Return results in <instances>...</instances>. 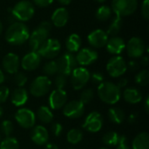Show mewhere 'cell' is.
Segmentation results:
<instances>
[{"instance_id":"cell-36","label":"cell","mask_w":149,"mask_h":149,"mask_svg":"<svg viewBox=\"0 0 149 149\" xmlns=\"http://www.w3.org/2000/svg\"><path fill=\"white\" fill-rule=\"evenodd\" d=\"M94 98V92L93 89L91 88H86V89H84L81 93H80V101L86 105V104H88L90 103L93 99Z\"/></svg>"},{"instance_id":"cell-58","label":"cell","mask_w":149,"mask_h":149,"mask_svg":"<svg viewBox=\"0 0 149 149\" xmlns=\"http://www.w3.org/2000/svg\"><path fill=\"white\" fill-rule=\"evenodd\" d=\"M0 140H1V134H0Z\"/></svg>"},{"instance_id":"cell-41","label":"cell","mask_w":149,"mask_h":149,"mask_svg":"<svg viewBox=\"0 0 149 149\" xmlns=\"http://www.w3.org/2000/svg\"><path fill=\"white\" fill-rule=\"evenodd\" d=\"M52 133L55 137H58L63 133V126L59 122H53L51 127Z\"/></svg>"},{"instance_id":"cell-45","label":"cell","mask_w":149,"mask_h":149,"mask_svg":"<svg viewBox=\"0 0 149 149\" xmlns=\"http://www.w3.org/2000/svg\"><path fill=\"white\" fill-rule=\"evenodd\" d=\"M33 2L38 7H47L53 3V0H33Z\"/></svg>"},{"instance_id":"cell-47","label":"cell","mask_w":149,"mask_h":149,"mask_svg":"<svg viewBox=\"0 0 149 149\" xmlns=\"http://www.w3.org/2000/svg\"><path fill=\"white\" fill-rule=\"evenodd\" d=\"M127 84H128V80H127V79H126V78H121V79H119V81H118V83L116 84L118 86H119V88H124V87H126L127 86Z\"/></svg>"},{"instance_id":"cell-4","label":"cell","mask_w":149,"mask_h":149,"mask_svg":"<svg viewBox=\"0 0 149 149\" xmlns=\"http://www.w3.org/2000/svg\"><path fill=\"white\" fill-rule=\"evenodd\" d=\"M11 12L17 21L18 20L20 22H25L30 20L33 17L35 13V9L33 4L30 1L22 0L17 2L14 5Z\"/></svg>"},{"instance_id":"cell-26","label":"cell","mask_w":149,"mask_h":149,"mask_svg":"<svg viewBox=\"0 0 149 149\" xmlns=\"http://www.w3.org/2000/svg\"><path fill=\"white\" fill-rule=\"evenodd\" d=\"M132 149H149V134L147 132L136 135L132 142Z\"/></svg>"},{"instance_id":"cell-49","label":"cell","mask_w":149,"mask_h":149,"mask_svg":"<svg viewBox=\"0 0 149 149\" xmlns=\"http://www.w3.org/2000/svg\"><path fill=\"white\" fill-rule=\"evenodd\" d=\"M141 63L143 66H148L149 64V58L148 56H142L141 59Z\"/></svg>"},{"instance_id":"cell-37","label":"cell","mask_w":149,"mask_h":149,"mask_svg":"<svg viewBox=\"0 0 149 149\" xmlns=\"http://www.w3.org/2000/svg\"><path fill=\"white\" fill-rule=\"evenodd\" d=\"M0 129H1L2 134L3 135H5L6 137H8L12 134L14 127H13V124L10 120H5L2 121V123L0 125Z\"/></svg>"},{"instance_id":"cell-11","label":"cell","mask_w":149,"mask_h":149,"mask_svg":"<svg viewBox=\"0 0 149 149\" xmlns=\"http://www.w3.org/2000/svg\"><path fill=\"white\" fill-rule=\"evenodd\" d=\"M17 124L25 129L32 128L36 122V114L30 109L23 107L18 109L14 115Z\"/></svg>"},{"instance_id":"cell-29","label":"cell","mask_w":149,"mask_h":149,"mask_svg":"<svg viewBox=\"0 0 149 149\" xmlns=\"http://www.w3.org/2000/svg\"><path fill=\"white\" fill-rule=\"evenodd\" d=\"M120 136L117 132L110 131L106 133L102 137L103 143L107 147H116L120 140Z\"/></svg>"},{"instance_id":"cell-40","label":"cell","mask_w":149,"mask_h":149,"mask_svg":"<svg viewBox=\"0 0 149 149\" xmlns=\"http://www.w3.org/2000/svg\"><path fill=\"white\" fill-rule=\"evenodd\" d=\"M104 79H105V78H104L103 73H101L100 72H94L92 74H90V80L93 84L100 85L102 82H104Z\"/></svg>"},{"instance_id":"cell-9","label":"cell","mask_w":149,"mask_h":149,"mask_svg":"<svg viewBox=\"0 0 149 149\" xmlns=\"http://www.w3.org/2000/svg\"><path fill=\"white\" fill-rule=\"evenodd\" d=\"M89 71L83 66L76 67L71 73V83L74 90L83 89L90 80Z\"/></svg>"},{"instance_id":"cell-56","label":"cell","mask_w":149,"mask_h":149,"mask_svg":"<svg viewBox=\"0 0 149 149\" xmlns=\"http://www.w3.org/2000/svg\"><path fill=\"white\" fill-rule=\"evenodd\" d=\"M94 1H96V2H98V3H104L106 0H94Z\"/></svg>"},{"instance_id":"cell-6","label":"cell","mask_w":149,"mask_h":149,"mask_svg":"<svg viewBox=\"0 0 149 149\" xmlns=\"http://www.w3.org/2000/svg\"><path fill=\"white\" fill-rule=\"evenodd\" d=\"M52 86V81L47 76H38L31 84L30 93L36 98H40L46 95Z\"/></svg>"},{"instance_id":"cell-57","label":"cell","mask_w":149,"mask_h":149,"mask_svg":"<svg viewBox=\"0 0 149 149\" xmlns=\"http://www.w3.org/2000/svg\"><path fill=\"white\" fill-rule=\"evenodd\" d=\"M99 149H108L107 148H99Z\"/></svg>"},{"instance_id":"cell-14","label":"cell","mask_w":149,"mask_h":149,"mask_svg":"<svg viewBox=\"0 0 149 149\" xmlns=\"http://www.w3.org/2000/svg\"><path fill=\"white\" fill-rule=\"evenodd\" d=\"M127 54L132 58H141L145 52V44L143 40L138 37H134L129 39L127 45H126Z\"/></svg>"},{"instance_id":"cell-48","label":"cell","mask_w":149,"mask_h":149,"mask_svg":"<svg viewBox=\"0 0 149 149\" xmlns=\"http://www.w3.org/2000/svg\"><path fill=\"white\" fill-rule=\"evenodd\" d=\"M128 122L129 123H135L137 120V114L136 113H132L128 116Z\"/></svg>"},{"instance_id":"cell-33","label":"cell","mask_w":149,"mask_h":149,"mask_svg":"<svg viewBox=\"0 0 149 149\" xmlns=\"http://www.w3.org/2000/svg\"><path fill=\"white\" fill-rule=\"evenodd\" d=\"M0 149H19L18 141L11 136L5 137L0 141Z\"/></svg>"},{"instance_id":"cell-35","label":"cell","mask_w":149,"mask_h":149,"mask_svg":"<svg viewBox=\"0 0 149 149\" xmlns=\"http://www.w3.org/2000/svg\"><path fill=\"white\" fill-rule=\"evenodd\" d=\"M134 80L139 86H147L149 82V72L146 69L139 72L135 75Z\"/></svg>"},{"instance_id":"cell-7","label":"cell","mask_w":149,"mask_h":149,"mask_svg":"<svg viewBox=\"0 0 149 149\" xmlns=\"http://www.w3.org/2000/svg\"><path fill=\"white\" fill-rule=\"evenodd\" d=\"M57 61L58 73L64 74L66 77L70 76L72 71L78 67V63L76 60L75 56L73 53L71 52H65L63 55H61Z\"/></svg>"},{"instance_id":"cell-21","label":"cell","mask_w":149,"mask_h":149,"mask_svg":"<svg viewBox=\"0 0 149 149\" xmlns=\"http://www.w3.org/2000/svg\"><path fill=\"white\" fill-rule=\"evenodd\" d=\"M106 47L107 51L109 53L118 56L126 49V43L123 38L117 36H113L107 40Z\"/></svg>"},{"instance_id":"cell-43","label":"cell","mask_w":149,"mask_h":149,"mask_svg":"<svg viewBox=\"0 0 149 149\" xmlns=\"http://www.w3.org/2000/svg\"><path fill=\"white\" fill-rule=\"evenodd\" d=\"M141 15L145 20L149 19V0H144L141 4Z\"/></svg>"},{"instance_id":"cell-12","label":"cell","mask_w":149,"mask_h":149,"mask_svg":"<svg viewBox=\"0 0 149 149\" xmlns=\"http://www.w3.org/2000/svg\"><path fill=\"white\" fill-rule=\"evenodd\" d=\"M103 117L99 112H92L86 117L82 127L89 133H98L103 126Z\"/></svg>"},{"instance_id":"cell-18","label":"cell","mask_w":149,"mask_h":149,"mask_svg":"<svg viewBox=\"0 0 149 149\" xmlns=\"http://www.w3.org/2000/svg\"><path fill=\"white\" fill-rule=\"evenodd\" d=\"M88 43L93 48H102L106 46L107 40H108V35L107 32L103 30L97 29L89 33L87 37Z\"/></svg>"},{"instance_id":"cell-28","label":"cell","mask_w":149,"mask_h":149,"mask_svg":"<svg viewBox=\"0 0 149 149\" xmlns=\"http://www.w3.org/2000/svg\"><path fill=\"white\" fill-rule=\"evenodd\" d=\"M37 117L43 124H49L53 120V113L52 109L46 106H41L37 111Z\"/></svg>"},{"instance_id":"cell-19","label":"cell","mask_w":149,"mask_h":149,"mask_svg":"<svg viewBox=\"0 0 149 149\" xmlns=\"http://www.w3.org/2000/svg\"><path fill=\"white\" fill-rule=\"evenodd\" d=\"M2 65L3 70L9 74H15L18 72L20 66V60L17 54L9 52L7 53L2 61Z\"/></svg>"},{"instance_id":"cell-42","label":"cell","mask_w":149,"mask_h":149,"mask_svg":"<svg viewBox=\"0 0 149 149\" xmlns=\"http://www.w3.org/2000/svg\"><path fill=\"white\" fill-rule=\"evenodd\" d=\"M10 96V89L5 86H0V104L4 103Z\"/></svg>"},{"instance_id":"cell-54","label":"cell","mask_w":149,"mask_h":149,"mask_svg":"<svg viewBox=\"0 0 149 149\" xmlns=\"http://www.w3.org/2000/svg\"><path fill=\"white\" fill-rule=\"evenodd\" d=\"M3 114V107L0 106V119L2 118Z\"/></svg>"},{"instance_id":"cell-24","label":"cell","mask_w":149,"mask_h":149,"mask_svg":"<svg viewBox=\"0 0 149 149\" xmlns=\"http://www.w3.org/2000/svg\"><path fill=\"white\" fill-rule=\"evenodd\" d=\"M123 98L126 102L134 105L138 104L142 100V93L141 92L134 87L126 88L123 92Z\"/></svg>"},{"instance_id":"cell-30","label":"cell","mask_w":149,"mask_h":149,"mask_svg":"<svg viewBox=\"0 0 149 149\" xmlns=\"http://www.w3.org/2000/svg\"><path fill=\"white\" fill-rule=\"evenodd\" d=\"M122 24H123V21H122V17L116 16L115 18L113 19V21L111 22L107 31H106L107 35L110 36H116L121 30L122 28Z\"/></svg>"},{"instance_id":"cell-38","label":"cell","mask_w":149,"mask_h":149,"mask_svg":"<svg viewBox=\"0 0 149 149\" xmlns=\"http://www.w3.org/2000/svg\"><path fill=\"white\" fill-rule=\"evenodd\" d=\"M14 83L18 86V87H22L24 86L26 82H27V77L24 72H17L14 74V78H13Z\"/></svg>"},{"instance_id":"cell-1","label":"cell","mask_w":149,"mask_h":149,"mask_svg":"<svg viewBox=\"0 0 149 149\" xmlns=\"http://www.w3.org/2000/svg\"><path fill=\"white\" fill-rule=\"evenodd\" d=\"M30 37L28 27L23 22L11 24L5 32V40L12 45H21L25 43Z\"/></svg>"},{"instance_id":"cell-34","label":"cell","mask_w":149,"mask_h":149,"mask_svg":"<svg viewBox=\"0 0 149 149\" xmlns=\"http://www.w3.org/2000/svg\"><path fill=\"white\" fill-rule=\"evenodd\" d=\"M43 72H44L45 74L47 75V76H53V75H56V74L58 72L57 61H55V60H51V61L46 62V63L45 64V65L43 66Z\"/></svg>"},{"instance_id":"cell-16","label":"cell","mask_w":149,"mask_h":149,"mask_svg":"<svg viewBox=\"0 0 149 149\" xmlns=\"http://www.w3.org/2000/svg\"><path fill=\"white\" fill-rule=\"evenodd\" d=\"M75 58L78 65H80L84 67L93 64L98 59L99 54L92 48H83L79 50Z\"/></svg>"},{"instance_id":"cell-13","label":"cell","mask_w":149,"mask_h":149,"mask_svg":"<svg viewBox=\"0 0 149 149\" xmlns=\"http://www.w3.org/2000/svg\"><path fill=\"white\" fill-rule=\"evenodd\" d=\"M85 113V105L80 100L66 102L63 107V114L69 119H79Z\"/></svg>"},{"instance_id":"cell-32","label":"cell","mask_w":149,"mask_h":149,"mask_svg":"<svg viewBox=\"0 0 149 149\" xmlns=\"http://www.w3.org/2000/svg\"><path fill=\"white\" fill-rule=\"evenodd\" d=\"M112 14V9L107 5H102L96 10V18L100 21H107L110 18Z\"/></svg>"},{"instance_id":"cell-2","label":"cell","mask_w":149,"mask_h":149,"mask_svg":"<svg viewBox=\"0 0 149 149\" xmlns=\"http://www.w3.org/2000/svg\"><path fill=\"white\" fill-rule=\"evenodd\" d=\"M97 93L100 100L108 105H114L120 100L121 91L119 86L110 81H104L99 85Z\"/></svg>"},{"instance_id":"cell-15","label":"cell","mask_w":149,"mask_h":149,"mask_svg":"<svg viewBox=\"0 0 149 149\" xmlns=\"http://www.w3.org/2000/svg\"><path fill=\"white\" fill-rule=\"evenodd\" d=\"M67 102V93L64 89L53 90L48 98L49 107L52 110L63 108Z\"/></svg>"},{"instance_id":"cell-8","label":"cell","mask_w":149,"mask_h":149,"mask_svg":"<svg viewBox=\"0 0 149 149\" xmlns=\"http://www.w3.org/2000/svg\"><path fill=\"white\" fill-rule=\"evenodd\" d=\"M61 49V45L59 41L56 38H47L43 45L38 50V53L40 57L52 59L56 58Z\"/></svg>"},{"instance_id":"cell-53","label":"cell","mask_w":149,"mask_h":149,"mask_svg":"<svg viewBox=\"0 0 149 149\" xmlns=\"http://www.w3.org/2000/svg\"><path fill=\"white\" fill-rule=\"evenodd\" d=\"M3 81H4V74H3V71L0 69V86L3 83Z\"/></svg>"},{"instance_id":"cell-51","label":"cell","mask_w":149,"mask_h":149,"mask_svg":"<svg viewBox=\"0 0 149 149\" xmlns=\"http://www.w3.org/2000/svg\"><path fill=\"white\" fill-rule=\"evenodd\" d=\"M144 107H145V111L147 113H149V96L148 95L145 99V103H144Z\"/></svg>"},{"instance_id":"cell-46","label":"cell","mask_w":149,"mask_h":149,"mask_svg":"<svg viewBox=\"0 0 149 149\" xmlns=\"http://www.w3.org/2000/svg\"><path fill=\"white\" fill-rule=\"evenodd\" d=\"M127 68L132 71V72H135L139 69L140 65H139V63L135 60H130L127 64Z\"/></svg>"},{"instance_id":"cell-59","label":"cell","mask_w":149,"mask_h":149,"mask_svg":"<svg viewBox=\"0 0 149 149\" xmlns=\"http://www.w3.org/2000/svg\"><path fill=\"white\" fill-rule=\"evenodd\" d=\"M69 149H72V148H69Z\"/></svg>"},{"instance_id":"cell-3","label":"cell","mask_w":149,"mask_h":149,"mask_svg":"<svg viewBox=\"0 0 149 149\" xmlns=\"http://www.w3.org/2000/svg\"><path fill=\"white\" fill-rule=\"evenodd\" d=\"M51 29H52L51 24L47 21H44L31 32L28 39L29 45L31 51L38 52L39 47L48 38Z\"/></svg>"},{"instance_id":"cell-23","label":"cell","mask_w":149,"mask_h":149,"mask_svg":"<svg viewBox=\"0 0 149 149\" xmlns=\"http://www.w3.org/2000/svg\"><path fill=\"white\" fill-rule=\"evenodd\" d=\"M28 98L29 95L27 91L23 87H18L12 92L10 95V101L15 107H18L24 106L27 102Z\"/></svg>"},{"instance_id":"cell-20","label":"cell","mask_w":149,"mask_h":149,"mask_svg":"<svg viewBox=\"0 0 149 149\" xmlns=\"http://www.w3.org/2000/svg\"><path fill=\"white\" fill-rule=\"evenodd\" d=\"M31 139L38 146H45L49 141V133L45 127L38 125L31 129Z\"/></svg>"},{"instance_id":"cell-52","label":"cell","mask_w":149,"mask_h":149,"mask_svg":"<svg viewBox=\"0 0 149 149\" xmlns=\"http://www.w3.org/2000/svg\"><path fill=\"white\" fill-rule=\"evenodd\" d=\"M72 0H58V2L61 4V5H68L71 3Z\"/></svg>"},{"instance_id":"cell-22","label":"cell","mask_w":149,"mask_h":149,"mask_svg":"<svg viewBox=\"0 0 149 149\" xmlns=\"http://www.w3.org/2000/svg\"><path fill=\"white\" fill-rule=\"evenodd\" d=\"M69 19V13L68 10L64 8L60 7L54 10V12L52 15V22L56 27H63L65 26Z\"/></svg>"},{"instance_id":"cell-44","label":"cell","mask_w":149,"mask_h":149,"mask_svg":"<svg viewBox=\"0 0 149 149\" xmlns=\"http://www.w3.org/2000/svg\"><path fill=\"white\" fill-rule=\"evenodd\" d=\"M116 147H117L116 149H131L130 147H129V145H128L127 137L124 136V135H121L120 136V142H119V144Z\"/></svg>"},{"instance_id":"cell-5","label":"cell","mask_w":149,"mask_h":149,"mask_svg":"<svg viewBox=\"0 0 149 149\" xmlns=\"http://www.w3.org/2000/svg\"><path fill=\"white\" fill-rule=\"evenodd\" d=\"M137 0H113L112 10L114 11L116 16L127 17L132 15L137 9Z\"/></svg>"},{"instance_id":"cell-10","label":"cell","mask_w":149,"mask_h":149,"mask_svg":"<svg viewBox=\"0 0 149 149\" xmlns=\"http://www.w3.org/2000/svg\"><path fill=\"white\" fill-rule=\"evenodd\" d=\"M127 70V62L120 56L112 57L107 64V71L113 78L121 77Z\"/></svg>"},{"instance_id":"cell-27","label":"cell","mask_w":149,"mask_h":149,"mask_svg":"<svg viewBox=\"0 0 149 149\" xmlns=\"http://www.w3.org/2000/svg\"><path fill=\"white\" fill-rule=\"evenodd\" d=\"M107 115H108L109 120L112 123H114L117 125L123 123V121L125 120V118H126L124 111L122 109H120V107H111L108 110Z\"/></svg>"},{"instance_id":"cell-25","label":"cell","mask_w":149,"mask_h":149,"mask_svg":"<svg viewBox=\"0 0 149 149\" xmlns=\"http://www.w3.org/2000/svg\"><path fill=\"white\" fill-rule=\"evenodd\" d=\"M65 46H66L68 52H71V53L78 52L81 46L80 37L76 33H72L69 35L65 40Z\"/></svg>"},{"instance_id":"cell-31","label":"cell","mask_w":149,"mask_h":149,"mask_svg":"<svg viewBox=\"0 0 149 149\" xmlns=\"http://www.w3.org/2000/svg\"><path fill=\"white\" fill-rule=\"evenodd\" d=\"M83 139V133L78 128H72L68 131L66 135V140L70 144L76 145L79 143Z\"/></svg>"},{"instance_id":"cell-39","label":"cell","mask_w":149,"mask_h":149,"mask_svg":"<svg viewBox=\"0 0 149 149\" xmlns=\"http://www.w3.org/2000/svg\"><path fill=\"white\" fill-rule=\"evenodd\" d=\"M54 84H55L56 89H64V87L67 84V77L64 74L58 72L54 80Z\"/></svg>"},{"instance_id":"cell-17","label":"cell","mask_w":149,"mask_h":149,"mask_svg":"<svg viewBox=\"0 0 149 149\" xmlns=\"http://www.w3.org/2000/svg\"><path fill=\"white\" fill-rule=\"evenodd\" d=\"M41 62V57L37 52H30L27 54H25L22 60L20 61V65L24 71H34L36 70Z\"/></svg>"},{"instance_id":"cell-55","label":"cell","mask_w":149,"mask_h":149,"mask_svg":"<svg viewBox=\"0 0 149 149\" xmlns=\"http://www.w3.org/2000/svg\"><path fill=\"white\" fill-rule=\"evenodd\" d=\"M2 31H3V24H2V22L0 21V35H1Z\"/></svg>"},{"instance_id":"cell-50","label":"cell","mask_w":149,"mask_h":149,"mask_svg":"<svg viewBox=\"0 0 149 149\" xmlns=\"http://www.w3.org/2000/svg\"><path fill=\"white\" fill-rule=\"evenodd\" d=\"M45 149H58V146L54 143H51V142H47L45 145Z\"/></svg>"}]
</instances>
